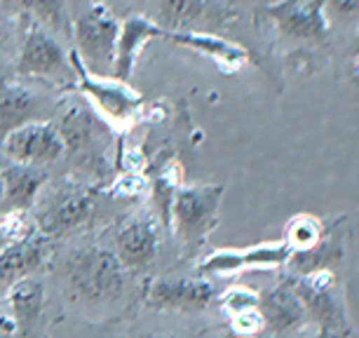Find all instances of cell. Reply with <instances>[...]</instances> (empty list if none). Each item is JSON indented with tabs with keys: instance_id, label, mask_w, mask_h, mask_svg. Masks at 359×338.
<instances>
[{
	"instance_id": "cell-1",
	"label": "cell",
	"mask_w": 359,
	"mask_h": 338,
	"mask_svg": "<svg viewBox=\"0 0 359 338\" xmlns=\"http://www.w3.org/2000/svg\"><path fill=\"white\" fill-rule=\"evenodd\" d=\"M127 268L115 252L101 247H80L66 254L62 263V285L76 301L87 306L113 303L125 294Z\"/></svg>"
},
{
	"instance_id": "cell-2",
	"label": "cell",
	"mask_w": 359,
	"mask_h": 338,
	"mask_svg": "<svg viewBox=\"0 0 359 338\" xmlns=\"http://www.w3.org/2000/svg\"><path fill=\"white\" fill-rule=\"evenodd\" d=\"M223 200V186H179L169 207V221L186 249H198L216 231Z\"/></svg>"
},
{
	"instance_id": "cell-3",
	"label": "cell",
	"mask_w": 359,
	"mask_h": 338,
	"mask_svg": "<svg viewBox=\"0 0 359 338\" xmlns=\"http://www.w3.org/2000/svg\"><path fill=\"white\" fill-rule=\"evenodd\" d=\"M120 22L104 3H92L83 15L73 22L76 52L85 69L101 78H111L118 45Z\"/></svg>"
},
{
	"instance_id": "cell-4",
	"label": "cell",
	"mask_w": 359,
	"mask_h": 338,
	"mask_svg": "<svg viewBox=\"0 0 359 338\" xmlns=\"http://www.w3.org/2000/svg\"><path fill=\"white\" fill-rule=\"evenodd\" d=\"M73 73L78 80V90L83 97L90 99L97 116L104 120L106 125L113 127H127L139 118L141 113V94L132 90L130 83H120L115 78H101L94 76L85 69L76 52H69Z\"/></svg>"
},
{
	"instance_id": "cell-5",
	"label": "cell",
	"mask_w": 359,
	"mask_h": 338,
	"mask_svg": "<svg viewBox=\"0 0 359 338\" xmlns=\"http://www.w3.org/2000/svg\"><path fill=\"white\" fill-rule=\"evenodd\" d=\"M62 132L66 155L76 162L80 172H90V174H104L101 169H108L106 165V130H104V120H97L90 111L80 106H73L69 113L64 116Z\"/></svg>"
},
{
	"instance_id": "cell-6",
	"label": "cell",
	"mask_w": 359,
	"mask_h": 338,
	"mask_svg": "<svg viewBox=\"0 0 359 338\" xmlns=\"http://www.w3.org/2000/svg\"><path fill=\"white\" fill-rule=\"evenodd\" d=\"M294 287L306 303L308 322H315L329 338H341L338 334L345 331V308L338 301L334 273L329 268L313 270L298 277Z\"/></svg>"
},
{
	"instance_id": "cell-7",
	"label": "cell",
	"mask_w": 359,
	"mask_h": 338,
	"mask_svg": "<svg viewBox=\"0 0 359 338\" xmlns=\"http://www.w3.org/2000/svg\"><path fill=\"white\" fill-rule=\"evenodd\" d=\"M0 148L15 165L26 167H45L66 155L59 127L52 123H43V120H33V123L10 132L0 141Z\"/></svg>"
},
{
	"instance_id": "cell-8",
	"label": "cell",
	"mask_w": 359,
	"mask_h": 338,
	"mask_svg": "<svg viewBox=\"0 0 359 338\" xmlns=\"http://www.w3.org/2000/svg\"><path fill=\"white\" fill-rule=\"evenodd\" d=\"M287 242H259L245 249H216L200 263V273L207 277H233L242 270H273L291 261Z\"/></svg>"
},
{
	"instance_id": "cell-9",
	"label": "cell",
	"mask_w": 359,
	"mask_h": 338,
	"mask_svg": "<svg viewBox=\"0 0 359 338\" xmlns=\"http://www.w3.org/2000/svg\"><path fill=\"white\" fill-rule=\"evenodd\" d=\"M17 71L19 76H29V78H47V80L76 78L69 52L64 50L57 38H52L50 33L40 29H33L26 36L22 45V54H19Z\"/></svg>"
},
{
	"instance_id": "cell-10",
	"label": "cell",
	"mask_w": 359,
	"mask_h": 338,
	"mask_svg": "<svg viewBox=\"0 0 359 338\" xmlns=\"http://www.w3.org/2000/svg\"><path fill=\"white\" fill-rule=\"evenodd\" d=\"M216 289L209 280H188V277H160L146 289V303L155 310H184L195 313L212 306Z\"/></svg>"
},
{
	"instance_id": "cell-11",
	"label": "cell",
	"mask_w": 359,
	"mask_h": 338,
	"mask_svg": "<svg viewBox=\"0 0 359 338\" xmlns=\"http://www.w3.org/2000/svg\"><path fill=\"white\" fill-rule=\"evenodd\" d=\"M160 249V231L153 216L134 214L115 235V256L127 270H144L153 266Z\"/></svg>"
},
{
	"instance_id": "cell-12",
	"label": "cell",
	"mask_w": 359,
	"mask_h": 338,
	"mask_svg": "<svg viewBox=\"0 0 359 338\" xmlns=\"http://www.w3.org/2000/svg\"><path fill=\"white\" fill-rule=\"evenodd\" d=\"M327 0H280L270 5L266 15L284 36L301 40H320L327 36Z\"/></svg>"
},
{
	"instance_id": "cell-13",
	"label": "cell",
	"mask_w": 359,
	"mask_h": 338,
	"mask_svg": "<svg viewBox=\"0 0 359 338\" xmlns=\"http://www.w3.org/2000/svg\"><path fill=\"white\" fill-rule=\"evenodd\" d=\"M165 26L144 15H130L127 19H123L118 33V45H115V62L111 78L120 80V83H130L144 47L155 38H165Z\"/></svg>"
},
{
	"instance_id": "cell-14",
	"label": "cell",
	"mask_w": 359,
	"mask_h": 338,
	"mask_svg": "<svg viewBox=\"0 0 359 338\" xmlns=\"http://www.w3.org/2000/svg\"><path fill=\"white\" fill-rule=\"evenodd\" d=\"M50 256V238L33 233L31 238L8 242L0 252V294H8L10 287L31 277Z\"/></svg>"
},
{
	"instance_id": "cell-15",
	"label": "cell",
	"mask_w": 359,
	"mask_h": 338,
	"mask_svg": "<svg viewBox=\"0 0 359 338\" xmlns=\"http://www.w3.org/2000/svg\"><path fill=\"white\" fill-rule=\"evenodd\" d=\"M94 209V198L90 191H71L59 195L50 202V207L38 216V233L45 238H59L76 228L85 226Z\"/></svg>"
},
{
	"instance_id": "cell-16",
	"label": "cell",
	"mask_w": 359,
	"mask_h": 338,
	"mask_svg": "<svg viewBox=\"0 0 359 338\" xmlns=\"http://www.w3.org/2000/svg\"><path fill=\"white\" fill-rule=\"evenodd\" d=\"M165 40L181 45V47H188V50H195V52H200V54H205L207 59H212V62L219 66L221 71H226V73L240 71L242 66L249 62V52L240 43H233V40L214 36V33L167 31Z\"/></svg>"
},
{
	"instance_id": "cell-17",
	"label": "cell",
	"mask_w": 359,
	"mask_h": 338,
	"mask_svg": "<svg viewBox=\"0 0 359 338\" xmlns=\"http://www.w3.org/2000/svg\"><path fill=\"white\" fill-rule=\"evenodd\" d=\"M259 308H261L263 322H266L275 334L291 331L308 322L306 303H303L298 289L294 285H289V282L275 287L273 292L259 303Z\"/></svg>"
},
{
	"instance_id": "cell-18",
	"label": "cell",
	"mask_w": 359,
	"mask_h": 338,
	"mask_svg": "<svg viewBox=\"0 0 359 338\" xmlns=\"http://www.w3.org/2000/svg\"><path fill=\"white\" fill-rule=\"evenodd\" d=\"M0 174L5 184V212H29L43 191L47 174L40 167L26 165H12Z\"/></svg>"
},
{
	"instance_id": "cell-19",
	"label": "cell",
	"mask_w": 359,
	"mask_h": 338,
	"mask_svg": "<svg viewBox=\"0 0 359 338\" xmlns=\"http://www.w3.org/2000/svg\"><path fill=\"white\" fill-rule=\"evenodd\" d=\"M40 99L22 85H8L0 92V141L10 132L38 120Z\"/></svg>"
},
{
	"instance_id": "cell-20",
	"label": "cell",
	"mask_w": 359,
	"mask_h": 338,
	"mask_svg": "<svg viewBox=\"0 0 359 338\" xmlns=\"http://www.w3.org/2000/svg\"><path fill=\"white\" fill-rule=\"evenodd\" d=\"M8 303H10V315L15 317L17 329L26 331L33 322L38 320L45 306V287L38 280H26L17 282L15 287L8 289Z\"/></svg>"
},
{
	"instance_id": "cell-21",
	"label": "cell",
	"mask_w": 359,
	"mask_h": 338,
	"mask_svg": "<svg viewBox=\"0 0 359 338\" xmlns=\"http://www.w3.org/2000/svg\"><path fill=\"white\" fill-rule=\"evenodd\" d=\"M324 240V226L322 221L313 214H296L294 219L287 221L284 231V242L291 247L294 254L310 252Z\"/></svg>"
},
{
	"instance_id": "cell-22",
	"label": "cell",
	"mask_w": 359,
	"mask_h": 338,
	"mask_svg": "<svg viewBox=\"0 0 359 338\" xmlns=\"http://www.w3.org/2000/svg\"><path fill=\"white\" fill-rule=\"evenodd\" d=\"M207 0H158L160 19L167 31H188L195 19L205 15Z\"/></svg>"
},
{
	"instance_id": "cell-23",
	"label": "cell",
	"mask_w": 359,
	"mask_h": 338,
	"mask_svg": "<svg viewBox=\"0 0 359 338\" xmlns=\"http://www.w3.org/2000/svg\"><path fill=\"white\" fill-rule=\"evenodd\" d=\"M19 10H26L40 24L50 26L54 31L66 29V3L64 0H22Z\"/></svg>"
},
{
	"instance_id": "cell-24",
	"label": "cell",
	"mask_w": 359,
	"mask_h": 338,
	"mask_svg": "<svg viewBox=\"0 0 359 338\" xmlns=\"http://www.w3.org/2000/svg\"><path fill=\"white\" fill-rule=\"evenodd\" d=\"M223 308H226V313L233 317V315H240V313H247V310H259V294L252 292V289L247 287H233L228 289L226 294H223Z\"/></svg>"
},
{
	"instance_id": "cell-25",
	"label": "cell",
	"mask_w": 359,
	"mask_h": 338,
	"mask_svg": "<svg viewBox=\"0 0 359 338\" xmlns=\"http://www.w3.org/2000/svg\"><path fill=\"white\" fill-rule=\"evenodd\" d=\"M0 233L8 242H19L31 238L36 231L31 228V221L26 219V212H5L0 216Z\"/></svg>"
},
{
	"instance_id": "cell-26",
	"label": "cell",
	"mask_w": 359,
	"mask_h": 338,
	"mask_svg": "<svg viewBox=\"0 0 359 338\" xmlns=\"http://www.w3.org/2000/svg\"><path fill=\"white\" fill-rule=\"evenodd\" d=\"M111 193L118 195V198H139V195L146 193V181L141 174L123 172L111 186Z\"/></svg>"
},
{
	"instance_id": "cell-27",
	"label": "cell",
	"mask_w": 359,
	"mask_h": 338,
	"mask_svg": "<svg viewBox=\"0 0 359 338\" xmlns=\"http://www.w3.org/2000/svg\"><path fill=\"white\" fill-rule=\"evenodd\" d=\"M263 327H266V322H263V315L259 310H247V313L233 315V331L237 336L252 338L254 334H259Z\"/></svg>"
},
{
	"instance_id": "cell-28",
	"label": "cell",
	"mask_w": 359,
	"mask_h": 338,
	"mask_svg": "<svg viewBox=\"0 0 359 338\" xmlns=\"http://www.w3.org/2000/svg\"><path fill=\"white\" fill-rule=\"evenodd\" d=\"M327 5L336 17H352L359 12V0H327Z\"/></svg>"
},
{
	"instance_id": "cell-29",
	"label": "cell",
	"mask_w": 359,
	"mask_h": 338,
	"mask_svg": "<svg viewBox=\"0 0 359 338\" xmlns=\"http://www.w3.org/2000/svg\"><path fill=\"white\" fill-rule=\"evenodd\" d=\"M5 212V184H3V174H0V216Z\"/></svg>"
},
{
	"instance_id": "cell-30",
	"label": "cell",
	"mask_w": 359,
	"mask_h": 338,
	"mask_svg": "<svg viewBox=\"0 0 359 338\" xmlns=\"http://www.w3.org/2000/svg\"><path fill=\"white\" fill-rule=\"evenodd\" d=\"M352 76H355V80H359V54L352 57Z\"/></svg>"
},
{
	"instance_id": "cell-31",
	"label": "cell",
	"mask_w": 359,
	"mask_h": 338,
	"mask_svg": "<svg viewBox=\"0 0 359 338\" xmlns=\"http://www.w3.org/2000/svg\"><path fill=\"white\" fill-rule=\"evenodd\" d=\"M359 54V29L355 33V43H352V57H357Z\"/></svg>"
},
{
	"instance_id": "cell-32",
	"label": "cell",
	"mask_w": 359,
	"mask_h": 338,
	"mask_svg": "<svg viewBox=\"0 0 359 338\" xmlns=\"http://www.w3.org/2000/svg\"><path fill=\"white\" fill-rule=\"evenodd\" d=\"M19 3H22V0H3V5H5V8H10V10H17Z\"/></svg>"
},
{
	"instance_id": "cell-33",
	"label": "cell",
	"mask_w": 359,
	"mask_h": 338,
	"mask_svg": "<svg viewBox=\"0 0 359 338\" xmlns=\"http://www.w3.org/2000/svg\"><path fill=\"white\" fill-rule=\"evenodd\" d=\"M153 338H172V336H153Z\"/></svg>"
},
{
	"instance_id": "cell-34",
	"label": "cell",
	"mask_w": 359,
	"mask_h": 338,
	"mask_svg": "<svg viewBox=\"0 0 359 338\" xmlns=\"http://www.w3.org/2000/svg\"><path fill=\"white\" fill-rule=\"evenodd\" d=\"M240 338H249V336H240Z\"/></svg>"
},
{
	"instance_id": "cell-35",
	"label": "cell",
	"mask_w": 359,
	"mask_h": 338,
	"mask_svg": "<svg viewBox=\"0 0 359 338\" xmlns=\"http://www.w3.org/2000/svg\"><path fill=\"white\" fill-rule=\"evenodd\" d=\"M0 313H3V310H0Z\"/></svg>"
}]
</instances>
